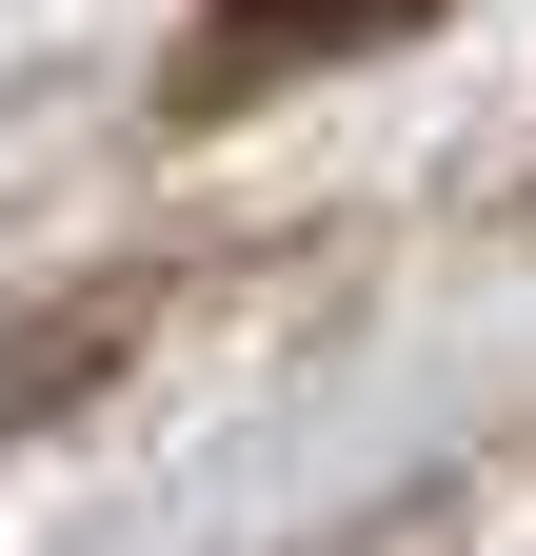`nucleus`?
Returning <instances> with one entry per match:
<instances>
[{"mask_svg":"<svg viewBox=\"0 0 536 556\" xmlns=\"http://www.w3.org/2000/svg\"><path fill=\"white\" fill-rule=\"evenodd\" d=\"M437 0H199L179 21V80L159 119H239V100H298V80H339V60H397Z\"/></svg>","mask_w":536,"mask_h":556,"instance_id":"f257e3e1","label":"nucleus"}]
</instances>
